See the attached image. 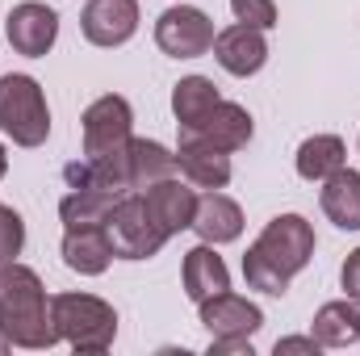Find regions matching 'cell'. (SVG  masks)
Instances as JSON below:
<instances>
[{"label": "cell", "instance_id": "5bb4252c", "mask_svg": "<svg viewBox=\"0 0 360 356\" xmlns=\"http://www.w3.org/2000/svg\"><path fill=\"white\" fill-rule=\"evenodd\" d=\"M113 260V243L105 227H68L63 235V265L80 276H101Z\"/></svg>", "mask_w": 360, "mask_h": 356}, {"label": "cell", "instance_id": "ffe728a7", "mask_svg": "<svg viewBox=\"0 0 360 356\" xmlns=\"http://www.w3.org/2000/svg\"><path fill=\"white\" fill-rule=\"evenodd\" d=\"M126 155H130V189L134 193H147L151 184H160L176 172V151H168L155 139H130Z\"/></svg>", "mask_w": 360, "mask_h": 356}, {"label": "cell", "instance_id": "7c38bea8", "mask_svg": "<svg viewBox=\"0 0 360 356\" xmlns=\"http://www.w3.org/2000/svg\"><path fill=\"white\" fill-rule=\"evenodd\" d=\"M214 59L222 63V72L231 76H256L264 63H269V42H264V30L256 25H226L218 30L214 38Z\"/></svg>", "mask_w": 360, "mask_h": 356}, {"label": "cell", "instance_id": "603a6c76", "mask_svg": "<svg viewBox=\"0 0 360 356\" xmlns=\"http://www.w3.org/2000/svg\"><path fill=\"white\" fill-rule=\"evenodd\" d=\"M218 101H222V96H218V89H214V80H205V76H184L176 89H172V113H176L180 130L201 126L205 113H210Z\"/></svg>", "mask_w": 360, "mask_h": 356}, {"label": "cell", "instance_id": "d6986e66", "mask_svg": "<svg viewBox=\"0 0 360 356\" xmlns=\"http://www.w3.org/2000/svg\"><path fill=\"white\" fill-rule=\"evenodd\" d=\"M310 336H314L323 348H352V344L360 340V306L352 302V298L319 306V310H314Z\"/></svg>", "mask_w": 360, "mask_h": 356}, {"label": "cell", "instance_id": "f546056e", "mask_svg": "<svg viewBox=\"0 0 360 356\" xmlns=\"http://www.w3.org/2000/svg\"><path fill=\"white\" fill-rule=\"evenodd\" d=\"M4 348H8V340H4V336H0V352H4Z\"/></svg>", "mask_w": 360, "mask_h": 356}, {"label": "cell", "instance_id": "52a82bcc", "mask_svg": "<svg viewBox=\"0 0 360 356\" xmlns=\"http://www.w3.org/2000/svg\"><path fill=\"white\" fill-rule=\"evenodd\" d=\"M130 126H134V109H130L126 96H113V92L96 96L84 109V155L96 160V155H109V151L126 147L134 139Z\"/></svg>", "mask_w": 360, "mask_h": 356}, {"label": "cell", "instance_id": "7402d4cb", "mask_svg": "<svg viewBox=\"0 0 360 356\" xmlns=\"http://www.w3.org/2000/svg\"><path fill=\"white\" fill-rule=\"evenodd\" d=\"M348 160V147L340 134H314L297 147V177L302 180H327L331 172H340Z\"/></svg>", "mask_w": 360, "mask_h": 356}, {"label": "cell", "instance_id": "3957f363", "mask_svg": "<svg viewBox=\"0 0 360 356\" xmlns=\"http://www.w3.org/2000/svg\"><path fill=\"white\" fill-rule=\"evenodd\" d=\"M51 323H55L59 340L76 352H105L117 336L113 306L105 298H92V293H55Z\"/></svg>", "mask_w": 360, "mask_h": 356}, {"label": "cell", "instance_id": "ba28073f", "mask_svg": "<svg viewBox=\"0 0 360 356\" xmlns=\"http://www.w3.org/2000/svg\"><path fill=\"white\" fill-rule=\"evenodd\" d=\"M4 30H8V42H13L17 55L42 59L59 38V13L51 4H42V0H21V4L8 8Z\"/></svg>", "mask_w": 360, "mask_h": 356}, {"label": "cell", "instance_id": "ac0fdd59", "mask_svg": "<svg viewBox=\"0 0 360 356\" xmlns=\"http://www.w3.org/2000/svg\"><path fill=\"white\" fill-rule=\"evenodd\" d=\"M323 214L340 227V231H360V172L340 168L323 180Z\"/></svg>", "mask_w": 360, "mask_h": 356}, {"label": "cell", "instance_id": "7a4b0ae2", "mask_svg": "<svg viewBox=\"0 0 360 356\" xmlns=\"http://www.w3.org/2000/svg\"><path fill=\"white\" fill-rule=\"evenodd\" d=\"M0 336L30 352L59 344V331L51 323V302H46L38 272L17 260L0 268Z\"/></svg>", "mask_w": 360, "mask_h": 356}, {"label": "cell", "instance_id": "30bf717a", "mask_svg": "<svg viewBox=\"0 0 360 356\" xmlns=\"http://www.w3.org/2000/svg\"><path fill=\"white\" fill-rule=\"evenodd\" d=\"M197 310H201V327L210 331V340H226V336H256V331L264 327V310H260L256 302H248V298L231 293V289H222V293H214V298L197 302Z\"/></svg>", "mask_w": 360, "mask_h": 356}, {"label": "cell", "instance_id": "277c9868", "mask_svg": "<svg viewBox=\"0 0 360 356\" xmlns=\"http://www.w3.org/2000/svg\"><path fill=\"white\" fill-rule=\"evenodd\" d=\"M105 231H109L113 256H122V260H151V256L172 239V231L155 218L147 193H126V197L113 205Z\"/></svg>", "mask_w": 360, "mask_h": 356}, {"label": "cell", "instance_id": "4316f807", "mask_svg": "<svg viewBox=\"0 0 360 356\" xmlns=\"http://www.w3.org/2000/svg\"><path fill=\"white\" fill-rule=\"evenodd\" d=\"M210 356H252V336H226V340H210Z\"/></svg>", "mask_w": 360, "mask_h": 356}, {"label": "cell", "instance_id": "f1b7e54d", "mask_svg": "<svg viewBox=\"0 0 360 356\" xmlns=\"http://www.w3.org/2000/svg\"><path fill=\"white\" fill-rule=\"evenodd\" d=\"M4 172H8V151H4V143H0V180H4Z\"/></svg>", "mask_w": 360, "mask_h": 356}, {"label": "cell", "instance_id": "cb8c5ba5", "mask_svg": "<svg viewBox=\"0 0 360 356\" xmlns=\"http://www.w3.org/2000/svg\"><path fill=\"white\" fill-rule=\"evenodd\" d=\"M25 248V222L13 205H0V268L13 265Z\"/></svg>", "mask_w": 360, "mask_h": 356}, {"label": "cell", "instance_id": "6da1fadb", "mask_svg": "<svg viewBox=\"0 0 360 356\" xmlns=\"http://www.w3.org/2000/svg\"><path fill=\"white\" fill-rule=\"evenodd\" d=\"M314 256V227L302 214H276L243 256V276L252 289L281 298L289 281Z\"/></svg>", "mask_w": 360, "mask_h": 356}, {"label": "cell", "instance_id": "44dd1931", "mask_svg": "<svg viewBox=\"0 0 360 356\" xmlns=\"http://www.w3.org/2000/svg\"><path fill=\"white\" fill-rule=\"evenodd\" d=\"M147 201H151L155 218H160L172 235L193 227V214H197V193H193L184 180L168 177V180H160V184H151V189H147Z\"/></svg>", "mask_w": 360, "mask_h": 356}, {"label": "cell", "instance_id": "d4e9b609", "mask_svg": "<svg viewBox=\"0 0 360 356\" xmlns=\"http://www.w3.org/2000/svg\"><path fill=\"white\" fill-rule=\"evenodd\" d=\"M231 13H235V21L256 25V30H272L276 25V4L272 0H231Z\"/></svg>", "mask_w": 360, "mask_h": 356}, {"label": "cell", "instance_id": "e0dca14e", "mask_svg": "<svg viewBox=\"0 0 360 356\" xmlns=\"http://www.w3.org/2000/svg\"><path fill=\"white\" fill-rule=\"evenodd\" d=\"M126 193L117 189H105V184H84V189H72L63 201H59V218L63 227H105L113 205L122 201Z\"/></svg>", "mask_w": 360, "mask_h": 356}, {"label": "cell", "instance_id": "9a60e30c", "mask_svg": "<svg viewBox=\"0 0 360 356\" xmlns=\"http://www.w3.org/2000/svg\"><path fill=\"white\" fill-rule=\"evenodd\" d=\"M180 281H184V293L193 302H205L222 289H231V272L226 260L214 252V243H197L193 252H184V268H180Z\"/></svg>", "mask_w": 360, "mask_h": 356}, {"label": "cell", "instance_id": "8fae6325", "mask_svg": "<svg viewBox=\"0 0 360 356\" xmlns=\"http://www.w3.org/2000/svg\"><path fill=\"white\" fill-rule=\"evenodd\" d=\"M80 30L92 46H122L139 30V0H89Z\"/></svg>", "mask_w": 360, "mask_h": 356}, {"label": "cell", "instance_id": "5b68a950", "mask_svg": "<svg viewBox=\"0 0 360 356\" xmlns=\"http://www.w3.org/2000/svg\"><path fill=\"white\" fill-rule=\"evenodd\" d=\"M0 130L17 147H42L51 134V109L34 76H0Z\"/></svg>", "mask_w": 360, "mask_h": 356}, {"label": "cell", "instance_id": "484cf974", "mask_svg": "<svg viewBox=\"0 0 360 356\" xmlns=\"http://www.w3.org/2000/svg\"><path fill=\"white\" fill-rule=\"evenodd\" d=\"M340 285H344V293L360 306V248L344 260V268H340Z\"/></svg>", "mask_w": 360, "mask_h": 356}, {"label": "cell", "instance_id": "83f0119b", "mask_svg": "<svg viewBox=\"0 0 360 356\" xmlns=\"http://www.w3.org/2000/svg\"><path fill=\"white\" fill-rule=\"evenodd\" d=\"M323 344L314 340V336H289V340H276V356L285 352H319Z\"/></svg>", "mask_w": 360, "mask_h": 356}, {"label": "cell", "instance_id": "9c48e42d", "mask_svg": "<svg viewBox=\"0 0 360 356\" xmlns=\"http://www.w3.org/2000/svg\"><path fill=\"white\" fill-rule=\"evenodd\" d=\"M176 168H180V177L188 184H197V189H226V180H231V151L214 147L197 130H180Z\"/></svg>", "mask_w": 360, "mask_h": 356}, {"label": "cell", "instance_id": "4fadbf2b", "mask_svg": "<svg viewBox=\"0 0 360 356\" xmlns=\"http://www.w3.org/2000/svg\"><path fill=\"white\" fill-rule=\"evenodd\" d=\"M193 231L201 235V243H235L243 235V210L239 201H231L226 193L210 189L205 197H197V214H193Z\"/></svg>", "mask_w": 360, "mask_h": 356}, {"label": "cell", "instance_id": "2e32d148", "mask_svg": "<svg viewBox=\"0 0 360 356\" xmlns=\"http://www.w3.org/2000/svg\"><path fill=\"white\" fill-rule=\"evenodd\" d=\"M201 139H210L214 147H222V151H239V147H248L252 143V113L243 109V105H235V101H218L210 113H205V122L201 126H193Z\"/></svg>", "mask_w": 360, "mask_h": 356}, {"label": "cell", "instance_id": "8992f818", "mask_svg": "<svg viewBox=\"0 0 360 356\" xmlns=\"http://www.w3.org/2000/svg\"><path fill=\"white\" fill-rule=\"evenodd\" d=\"M214 38H218L214 21L193 4H172L155 21V46L172 59H197V55L214 51Z\"/></svg>", "mask_w": 360, "mask_h": 356}]
</instances>
